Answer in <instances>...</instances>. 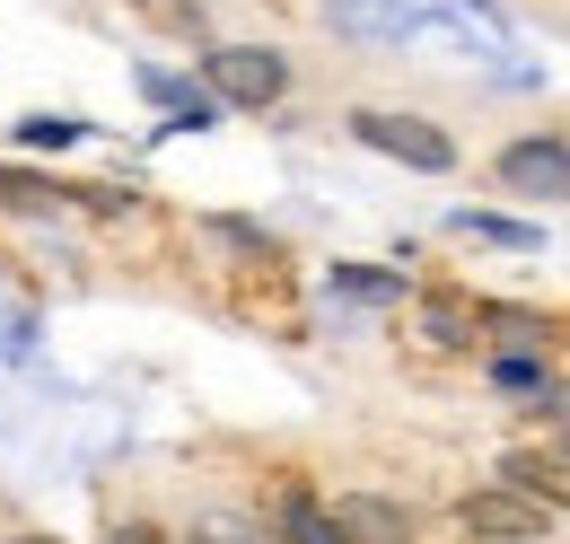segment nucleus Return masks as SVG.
Listing matches in <instances>:
<instances>
[{"instance_id":"a211bd4d","label":"nucleus","mask_w":570,"mask_h":544,"mask_svg":"<svg viewBox=\"0 0 570 544\" xmlns=\"http://www.w3.org/2000/svg\"><path fill=\"white\" fill-rule=\"evenodd\" d=\"M544 457H553V475L570 483V430H553V439H544Z\"/></svg>"},{"instance_id":"ddd939ff","label":"nucleus","mask_w":570,"mask_h":544,"mask_svg":"<svg viewBox=\"0 0 570 544\" xmlns=\"http://www.w3.org/2000/svg\"><path fill=\"white\" fill-rule=\"evenodd\" d=\"M79 140H88L79 115H18V124H9V149H27V158H62Z\"/></svg>"},{"instance_id":"7ed1b4c3","label":"nucleus","mask_w":570,"mask_h":544,"mask_svg":"<svg viewBox=\"0 0 570 544\" xmlns=\"http://www.w3.org/2000/svg\"><path fill=\"white\" fill-rule=\"evenodd\" d=\"M456 536L474 544H553V509L544 501H527V492H509V483H474V492H456Z\"/></svg>"},{"instance_id":"423d86ee","label":"nucleus","mask_w":570,"mask_h":544,"mask_svg":"<svg viewBox=\"0 0 570 544\" xmlns=\"http://www.w3.org/2000/svg\"><path fill=\"white\" fill-rule=\"evenodd\" d=\"M474 299H456V290H413V334L422 351H474Z\"/></svg>"},{"instance_id":"f8f14e48","label":"nucleus","mask_w":570,"mask_h":544,"mask_svg":"<svg viewBox=\"0 0 570 544\" xmlns=\"http://www.w3.org/2000/svg\"><path fill=\"white\" fill-rule=\"evenodd\" d=\"M500 483H509V492H527V501H544L553 518L570 509V483L553 475V457H544V448H509V457H500Z\"/></svg>"},{"instance_id":"9d476101","label":"nucleus","mask_w":570,"mask_h":544,"mask_svg":"<svg viewBox=\"0 0 570 544\" xmlns=\"http://www.w3.org/2000/svg\"><path fill=\"white\" fill-rule=\"evenodd\" d=\"M273 544H343V527L325 518V501L307 483H282L273 492Z\"/></svg>"},{"instance_id":"2eb2a0df","label":"nucleus","mask_w":570,"mask_h":544,"mask_svg":"<svg viewBox=\"0 0 570 544\" xmlns=\"http://www.w3.org/2000/svg\"><path fill=\"white\" fill-rule=\"evenodd\" d=\"M325 18H334L343 36H386V27L404 18V0H325Z\"/></svg>"},{"instance_id":"dca6fc26","label":"nucleus","mask_w":570,"mask_h":544,"mask_svg":"<svg viewBox=\"0 0 570 544\" xmlns=\"http://www.w3.org/2000/svg\"><path fill=\"white\" fill-rule=\"evenodd\" d=\"M185 544H273V536H264V518H228V509H203V518L185 527Z\"/></svg>"},{"instance_id":"1a4fd4ad","label":"nucleus","mask_w":570,"mask_h":544,"mask_svg":"<svg viewBox=\"0 0 570 544\" xmlns=\"http://www.w3.org/2000/svg\"><path fill=\"white\" fill-rule=\"evenodd\" d=\"M325 290L352 299V308H404V299H413V272H395V264H325Z\"/></svg>"},{"instance_id":"0eeeda50","label":"nucleus","mask_w":570,"mask_h":544,"mask_svg":"<svg viewBox=\"0 0 570 544\" xmlns=\"http://www.w3.org/2000/svg\"><path fill=\"white\" fill-rule=\"evenodd\" d=\"M492 396H509V405H535V412H544V405L562 412V405H570V387L544 369V351H492Z\"/></svg>"},{"instance_id":"9b49d317","label":"nucleus","mask_w":570,"mask_h":544,"mask_svg":"<svg viewBox=\"0 0 570 544\" xmlns=\"http://www.w3.org/2000/svg\"><path fill=\"white\" fill-rule=\"evenodd\" d=\"M0 211H18V220H62V211H71V185H62V176H36V167H18V158H0Z\"/></svg>"},{"instance_id":"6ab92c4d","label":"nucleus","mask_w":570,"mask_h":544,"mask_svg":"<svg viewBox=\"0 0 570 544\" xmlns=\"http://www.w3.org/2000/svg\"><path fill=\"white\" fill-rule=\"evenodd\" d=\"M0 544H62V536H0Z\"/></svg>"},{"instance_id":"f03ea898","label":"nucleus","mask_w":570,"mask_h":544,"mask_svg":"<svg viewBox=\"0 0 570 544\" xmlns=\"http://www.w3.org/2000/svg\"><path fill=\"white\" fill-rule=\"evenodd\" d=\"M289 54L282 45H212L203 54V88H212L228 115H264V106H282L289 97Z\"/></svg>"},{"instance_id":"4468645a","label":"nucleus","mask_w":570,"mask_h":544,"mask_svg":"<svg viewBox=\"0 0 570 544\" xmlns=\"http://www.w3.org/2000/svg\"><path fill=\"white\" fill-rule=\"evenodd\" d=\"M132 88H141L158 115H185V106H203V97H212L194 70H167V62H132Z\"/></svg>"},{"instance_id":"39448f33","label":"nucleus","mask_w":570,"mask_h":544,"mask_svg":"<svg viewBox=\"0 0 570 544\" xmlns=\"http://www.w3.org/2000/svg\"><path fill=\"white\" fill-rule=\"evenodd\" d=\"M325 518L343 527V544H422V518L395 492H334Z\"/></svg>"},{"instance_id":"6e6552de","label":"nucleus","mask_w":570,"mask_h":544,"mask_svg":"<svg viewBox=\"0 0 570 544\" xmlns=\"http://www.w3.org/2000/svg\"><path fill=\"white\" fill-rule=\"evenodd\" d=\"M448 237H465V246H500V255H544V229L535 220H509V211H448Z\"/></svg>"},{"instance_id":"f257e3e1","label":"nucleus","mask_w":570,"mask_h":544,"mask_svg":"<svg viewBox=\"0 0 570 544\" xmlns=\"http://www.w3.org/2000/svg\"><path fill=\"white\" fill-rule=\"evenodd\" d=\"M352 140L395 158V167H413V176H456V133L413 115V106H352Z\"/></svg>"},{"instance_id":"f3484780","label":"nucleus","mask_w":570,"mask_h":544,"mask_svg":"<svg viewBox=\"0 0 570 544\" xmlns=\"http://www.w3.org/2000/svg\"><path fill=\"white\" fill-rule=\"evenodd\" d=\"M106 544H176V536H167V527H149V518H115V536H106Z\"/></svg>"},{"instance_id":"20e7f679","label":"nucleus","mask_w":570,"mask_h":544,"mask_svg":"<svg viewBox=\"0 0 570 544\" xmlns=\"http://www.w3.org/2000/svg\"><path fill=\"white\" fill-rule=\"evenodd\" d=\"M492 185L518 203H570V133H518L492 149Z\"/></svg>"}]
</instances>
